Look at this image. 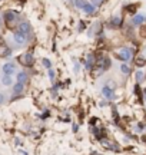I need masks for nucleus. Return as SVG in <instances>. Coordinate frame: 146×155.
Segmentation results:
<instances>
[{"instance_id":"obj_11","label":"nucleus","mask_w":146,"mask_h":155,"mask_svg":"<svg viewBox=\"0 0 146 155\" xmlns=\"http://www.w3.org/2000/svg\"><path fill=\"white\" fill-rule=\"evenodd\" d=\"M17 82L26 83V82H27V73H26V72H19V73H17Z\"/></svg>"},{"instance_id":"obj_13","label":"nucleus","mask_w":146,"mask_h":155,"mask_svg":"<svg viewBox=\"0 0 146 155\" xmlns=\"http://www.w3.org/2000/svg\"><path fill=\"white\" fill-rule=\"evenodd\" d=\"M86 3H87L86 0H74V6H76L77 9H83Z\"/></svg>"},{"instance_id":"obj_4","label":"nucleus","mask_w":146,"mask_h":155,"mask_svg":"<svg viewBox=\"0 0 146 155\" xmlns=\"http://www.w3.org/2000/svg\"><path fill=\"white\" fill-rule=\"evenodd\" d=\"M117 55H119V58H120L122 60H125V62H126V60H129V59H130V56H132V53H130V50H129V49H126V47H123V49H120Z\"/></svg>"},{"instance_id":"obj_15","label":"nucleus","mask_w":146,"mask_h":155,"mask_svg":"<svg viewBox=\"0 0 146 155\" xmlns=\"http://www.w3.org/2000/svg\"><path fill=\"white\" fill-rule=\"evenodd\" d=\"M12 52H10V49H7V47H3V50H0V56H9Z\"/></svg>"},{"instance_id":"obj_22","label":"nucleus","mask_w":146,"mask_h":155,"mask_svg":"<svg viewBox=\"0 0 146 155\" xmlns=\"http://www.w3.org/2000/svg\"><path fill=\"white\" fill-rule=\"evenodd\" d=\"M0 23H1V19H0Z\"/></svg>"},{"instance_id":"obj_7","label":"nucleus","mask_w":146,"mask_h":155,"mask_svg":"<svg viewBox=\"0 0 146 155\" xmlns=\"http://www.w3.org/2000/svg\"><path fill=\"white\" fill-rule=\"evenodd\" d=\"M23 89H25V85H23V83H20V82L13 83V93H14V95L22 93V92H23Z\"/></svg>"},{"instance_id":"obj_9","label":"nucleus","mask_w":146,"mask_h":155,"mask_svg":"<svg viewBox=\"0 0 146 155\" xmlns=\"http://www.w3.org/2000/svg\"><path fill=\"white\" fill-rule=\"evenodd\" d=\"M143 22H145V16H142V14H136V16H133V19H132V23L136 25V26L142 25Z\"/></svg>"},{"instance_id":"obj_24","label":"nucleus","mask_w":146,"mask_h":155,"mask_svg":"<svg viewBox=\"0 0 146 155\" xmlns=\"http://www.w3.org/2000/svg\"><path fill=\"white\" fill-rule=\"evenodd\" d=\"M145 98H146V96H145Z\"/></svg>"},{"instance_id":"obj_10","label":"nucleus","mask_w":146,"mask_h":155,"mask_svg":"<svg viewBox=\"0 0 146 155\" xmlns=\"http://www.w3.org/2000/svg\"><path fill=\"white\" fill-rule=\"evenodd\" d=\"M1 83L4 85V86H10V85H13V79L10 75H3L1 78Z\"/></svg>"},{"instance_id":"obj_23","label":"nucleus","mask_w":146,"mask_h":155,"mask_svg":"<svg viewBox=\"0 0 146 155\" xmlns=\"http://www.w3.org/2000/svg\"><path fill=\"white\" fill-rule=\"evenodd\" d=\"M145 20H146V19H145Z\"/></svg>"},{"instance_id":"obj_14","label":"nucleus","mask_w":146,"mask_h":155,"mask_svg":"<svg viewBox=\"0 0 146 155\" xmlns=\"http://www.w3.org/2000/svg\"><path fill=\"white\" fill-rule=\"evenodd\" d=\"M120 71H122V72H123L125 75H128V73L130 72V69H129V66H128V65H125V63H123V65L120 66Z\"/></svg>"},{"instance_id":"obj_16","label":"nucleus","mask_w":146,"mask_h":155,"mask_svg":"<svg viewBox=\"0 0 146 155\" xmlns=\"http://www.w3.org/2000/svg\"><path fill=\"white\" fill-rule=\"evenodd\" d=\"M112 25H113L115 27H117V26L120 25V17H113V19H112Z\"/></svg>"},{"instance_id":"obj_19","label":"nucleus","mask_w":146,"mask_h":155,"mask_svg":"<svg viewBox=\"0 0 146 155\" xmlns=\"http://www.w3.org/2000/svg\"><path fill=\"white\" fill-rule=\"evenodd\" d=\"M145 63H146V60L143 59V58H139V59L136 60V65H138V66H143Z\"/></svg>"},{"instance_id":"obj_6","label":"nucleus","mask_w":146,"mask_h":155,"mask_svg":"<svg viewBox=\"0 0 146 155\" xmlns=\"http://www.w3.org/2000/svg\"><path fill=\"white\" fill-rule=\"evenodd\" d=\"M19 30H20L22 33H25V35H29V33H30V25H29L27 22H23V23L19 25Z\"/></svg>"},{"instance_id":"obj_2","label":"nucleus","mask_w":146,"mask_h":155,"mask_svg":"<svg viewBox=\"0 0 146 155\" xmlns=\"http://www.w3.org/2000/svg\"><path fill=\"white\" fill-rule=\"evenodd\" d=\"M1 71H3V73H4V75H10V76H12V75L16 72V65H14V63H12V62H7V63H4V65H3Z\"/></svg>"},{"instance_id":"obj_5","label":"nucleus","mask_w":146,"mask_h":155,"mask_svg":"<svg viewBox=\"0 0 146 155\" xmlns=\"http://www.w3.org/2000/svg\"><path fill=\"white\" fill-rule=\"evenodd\" d=\"M82 10H83V12H85L86 14H93V13L96 12V7H95V6H93L92 3H89V1H87V3L85 4V7H83Z\"/></svg>"},{"instance_id":"obj_18","label":"nucleus","mask_w":146,"mask_h":155,"mask_svg":"<svg viewBox=\"0 0 146 155\" xmlns=\"http://www.w3.org/2000/svg\"><path fill=\"white\" fill-rule=\"evenodd\" d=\"M43 66H44L46 69H50V68H52V62H50L49 59H44V60H43Z\"/></svg>"},{"instance_id":"obj_21","label":"nucleus","mask_w":146,"mask_h":155,"mask_svg":"<svg viewBox=\"0 0 146 155\" xmlns=\"http://www.w3.org/2000/svg\"><path fill=\"white\" fill-rule=\"evenodd\" d=\"M3 102H4V95L0 92V104H3Z\"/></svg>"},{"instance_id":"obj_20","label":"nucleus","mask_w":146,"mask_h":155,"mask_svg":"<svg viewBox=\"0 0 146 155\" xmlns=\"http://www.w3.org/2000/svg\"><path fill=\"white\" fill-rule=\"evenodd\" d=\"M49 78H50V79H53V78H55V71H53L52 68L49 69Z\"/></svg>"},{"instance_id":"obj_8","label":"nucleus","mask_w":146,"mask_h":155,"mask_svg":"<svg viewBox=\"0 0 146 155\" xmlns=\"http://www.w3.org/2000/svg\"><path fill=\"white\" fill-rule=\"evenodd\" d=\"M102 95H103L105 98L110 99V98H113V91L110 89L108 85H106V86H103V88H102Z\"/></svg>"},{"instance_id":"obj_12","label":"nucleus","mask_w":146,"mask_h":155,"mask_svg":"<svg viewBox=\"0 0 146 155\" xmlns=\"http://www.w3.org/2000/svg\"><path fill=\"white\" fill-rule=\"evenodd\" d=\"M14 17H16L14 12H6V14H4V19H6V22H7V23L13 22V20H14Z\"/></svg>"},{"instance_id":"obj_17","label":"nucleus","mask_w":146,"mask_h":155,"mask_svg":"<svg viewBox=\"0 0 146 155\" xmlns=\"http://www.w3.org/2000/svg\"><path fill=\"white\" fill-rule=\"evenodd\" d=\"M143 78H145V75H143L142 71H138V72H136V80H138V82H141Z\"/></svg>"},{"instance_id":"obj_3","label":"nucleus","mask_w":146,"mask_h":155,"mask_svg":"<svg viewBox=\"0 0 146 155\" xmlns=\"http://www.w3.org/2000/svg\"><path fill=\"white\" fill-rule=\"evenodd\" d=\"M26 36H27V35H25V33H22L20 30H17V32L13 35V40H14L17 45H25V43H26V40H27Z\"/></svg>"},{"instance_id":"obj_1","label":"nucleus","mask_w":146,"mask_h":155,"mask_svg":"<svg viewBox=\"0 0 146 155\" xmlns=\"http://www.w3.org/2000/svg\"><path fill=\"white\" fill-rule=\"evenodd\" d=\"M19 60H20V63L25 65V66H33V63H35V58H33L32 53H23V55L19 58Z\"/></svg>"}]
</instances>
